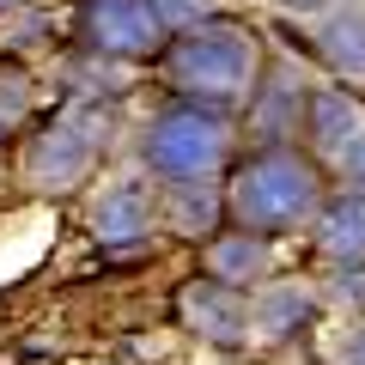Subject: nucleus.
<instances>
[{"mask_svg":"<svg viewBox=\"0 0 365 365\" xmlns=\"http://www.w3.org/2000/svg\"><path fill=\"white\" fill-rule=\"evenodd\" d=\"M341 365H365V323L347 335V353H341Z\"/></svg>","mask_w":365,"mask_h":365,"instance_id":"f3484780","label":"nucleus"},{"mask_svg":"<svg viewBox=\"0 0 365 365\" xmlns=\"http://www.w3.org/2000/svg\"><path fill=\"white\" fill-rule=\"evenodd\" d=\"M177 311H182V329H195L213 347H244V335H250V292L225 287L213 274H201V280L182 287Z\"/></svg>","mask_w":365,"mask_h":365,"instance_id":"423d86ee","label":"nucleus"},{"mask_svg":"<svg viewBox=\"0 0 365 365\" xmlns=\"http://www.w3.org/2000/svg\"><path fill=\"white\" fill-rule=\"evenodd\" d=\"M317 55H323L341 79H365V0L335 6V13L317 25Z\"/></svg>","mask_w":365,"mask_h":365,"instance_id":"f8f14e48","label":"nucleus"},{"mask_svg":"<svg viewBox=\"0 0 365 365\" xmlns=\"http://www.w3.org/2000/svg\"><path fill=\"white\" fill-rule=\"evenodd\" d=\"M207 274L213 280H225V287H237V292H250V287H262L268 280V237L262 232H213L207 237Z\"/></svg>","mask_w":365,"mask_h":365,"instance_id":"9d476101","label":"nucleus"},{"mask_svg":"<svg viewBox=\"0 0 365 365\" xmlns=\"http://www.w3.org/2000/svg\"><path fill=\"white\" fill-rule=\"evenodd\" d=\"M335 299L365 304V262H335Z\"/></svg>","mask_w":365,"mask_h":365,"instance_id":"2eb2a0df","label":"nucleus"},{"mask_svg":"<svg viewBox=\"0 0 365 365\" xmlns=\"http://www.w3.org/2000/svg\"><path fill=\"white\" fill-rule=\"evenodd\" d=\"M311 317H317L311 287H299V280H262L256 299H250V335L287 341V335H299Z\"/></svg>","mask_w":365,"mask_h":365,"instance_id":"1a4fd4ad","label":"nucleus"},{"mask_svg":"<svg viewBox=\"0 0 365 365\" xmlns=\"http://www.w3.org/2000/svg\"><path fill=\"white\" fill-rule=\"evenodd\" d=\"M287 6H304V13H323L329 0H287Z\"/></svg>","mask_w":365,"mask_h":365,"instance_id":"a211bd4d","label":"nucleus"},{"mask_svg":"<svg viewBox=\"0 0 365 365\" xmlns=\"http://www.w3.org/2000/svg\"><path fill=\"white\" fill-rule=\"evenodd\" d=\"M73 37L98 61H146L170 49V25L158 19L153 0H86L73 19Z\"/></svg>","mask_w":365,"mask_h":365,"instance_id":"39448f33","label":"nucleus"},{"mask_svg":"<svg viewBox=\"0 0 365 365\" xmlns=\"http://www.w3.org/2000/svg\"><path fill=\"white\" fill-rule=\"evenodd\" d=\"M13 6H19V0H0V13H13Z\"/></svg>","mask_w":365,"mask_h":365,"instance_id":"6ab92c4d","label":"nucleus"},{"mask_svg":"<svg viewBox=\"0 0 365 365\" xmlns=\"http://www.w3.org/2000/svg\"><path fill=\"white\" fill-rule=\"evenodd\" d=\"M153 6H158V19L170 25V37H182V31H195V25L213 19V0H153Z\"/></svg>","mask_w":365,"mask_h":365,"instance_id":"4468645a","label":"nucleus"},{"mask_svg":"<svg viewBox=\"0 0 365 365\" xmlns=\"http://www.w3.org/2000/svg\"><path fill=\"white\" fill-rule=\"evenodd\" d=\"M232 153V110L220 104H182L158 110L140 134V158L158 182H195V177H213Z\"/></svg>","mask_w":365,"mask_h":365,"instance_id":"7ed1b4c3","label":"nucleus"},{"mask_svg":"<svg viewBox=\"0 0 365 365\" xmlns=\"http://www.w3.org/2000/svg\"><path fill=\"white\" fill-rule=\"evenodd\" d=\"M220 189H213L207 177H195V182H165V220H170V232H182V237H207L213 225H220Z\"/></svg>","mask_w":365,"mask_h":365,"instance_id":"ddd939ff","label":"nucleus"},{"mask_svg":"<svg viewBox=\"0 0 365 365\" xmlns=\"http://www.w3.org/2000/svg\"><path fill=\"white\" fill-rule=\"evenodd\" d=\"M153 220H158V195L146 177H116L91 207V232L104 244H134V237L153 232Z\"/></svg>","mask_w":365,"mask_h":365,"instance_id":"6e6552de","label":"nucleus"},{"mask_svg":"<svg viewBox=\"0 0 365 365\" xmlns=\"http://www.w3.org/2000/svg\"><path fill=\"white\" fill-rule=\"evenodd\" d=\"M323 170L317 158H304L299 146H262L256 158L232 170V195H225V213H232L244 232L280 237L299 232V225H317L323 213Z\"/></svg>","mask_w":365,"mask_h":365,"instance_id":"f257e3e1","label":"nucleus"},{"mask_svg":"<svg viewBox=\"0 0 365 365\" xmlns=\"http://www.w3.org/2000/svg\"><path fill=\"white\" fill-rule=\"evenodd\" d=\"M110 140V104L104 98H73L61 104L25 146V182L43 189V195H67L91 177L98 153Z\"/></svg>","mask_w":365,"mask_h":365,"instance_id":"20e7f679","label":"nucleus"},{"mask_svg":"<svg viewBox=\"0 0 365 365\" xmlns=\"http://www.w3.org/2000/svg\"><path fill=\"white\" fill-rule=\"evenodd\" d=\"M341 182L365 195V134H359V140L347 146V153H341Z\"/></svg>","mask_w":365,"mask_h":365,"instance_id":"dca6fc26","label":"nucleus"},{"mask_svg":"<svg viewBox=\"0 0 365 365\" xmlns=\"http://www.w3.org/2000/svg\"><path fill=\"white\" fill-rule=\"evenodd\" d=\"M304 134H311L317 158H335L341 165V153L365 134V104L353 91H341V86H317L311 98H304Z\"/></svg>","mask_w":365,"mask_h":365,"instance_id":"0eeeda50","label":"nucleus"},{"mask_svg":"<svg viewBox=\"0 0 365 365\" xmlns=\"http://www.w3.org/2000/svg\"><path fill=\"white\" fill-rule=\"evenodd\" d=\"M317 244L329 262H365V195L359 189H341L323 201L317 213Z\"/></svg>","mask_w":365,"mask_h":365,"instance_id":"9b49d317","label":"nucleus"},{"mask_svg":"<svg viewBox=\"0 0 365 365\" xmlns=\"http://www.w3.org/2000/svg\"><path fill=\"white\" fill-rule=\"evenodd\" d=\"M165 73H170V86H177L182 98L232 110L237 98L250 91V79H256V43H250L244 25L207 19V25H195V31H182V37H170V49H165Z\"/></svg>","mask_w":365,"mask_h":365,"instance_id":"f03ea898","label":"nucleus"}]
</instances>
